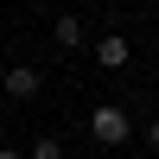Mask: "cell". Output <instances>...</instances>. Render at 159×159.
Here are the masks:
<instances>
[{"label": "cell", "mask_w": 159, "mask_h": 159, "mask_svg": "<svg viewBox=\"0 0 159 159\" xmlns=\"http://www.w3.org/2000/svg\"><path fill=\"white\" fill-rule=\"evenodd\" d=\"M89 134H96L102 147H121V140L134 134V121H127L121 108H96V115H89Z\"/></svg>", "instance_id": "1"}, {"label": "cell", "mask_w": 159, "mask_h": 159, "mask_svg": "<svg viewBox=\"0 0 159 159\" xmlns=\"http://www.w3.org/2000/svg\"><path fill=\"white\" fill-rule=\"evenodd\" d=\"M0 83H7V96H38V70H25V64H19V70H7Z\"/></svg>", "instance_id": "2"}, {"label": "cell", "mask_w": 159, "mask_h": 159, "mask_svg": "<svg viewBox=\"0 0 159 159\" xmlns=\"http://www.w3.org/2000/svg\"><path fill=\"white\" fill-rule=\"evenodd\" d=\"M96 57L108 64V70H121L127 64V38H96Z\"/></svg>", "instance_id": "3"}, {"label": "cell", "mask_w": 159, "mask_h": 159, "mask_svg": "<svg viewBox=\"0 0 159 159\" xmlns=\"http://www.w3.org/2000/svg\"><path fill=\"white\" fill-rule=\"evenodd\" d=\"M51 32H57V45H64V51H76V45H83V19H70V13H64Z\"/></svg>", "instance_id": "4"}, {"label": "cell", "mask_w": 159, "mask_h": 159, "mask_svg": "<svg viewBox=\"0 0 159 159\" xmlns=\"http://www.w3.org/2000/svg\"><path fill=\"white\" fill-rule=\"evenodd\" d=\"M32 159H64V147H57V140H38V147H32Z\"/></svg>", "instance_id": "5"}, {"label": "cell", "mask_w": 159, "mask_h": 159, "mask_svg": "<svg viewBox=\"0 0 159 159\" xmlns=\"http://www.w3.org/2000/svg\"><path fill=\"white\" fill-rule=\"evenodd\" d=\"M147 140H153V153H159V121H153V127H147Z\"/></svg>", "instance_id": "6"}, {"label": "cell", "mask_w": 159, "mask_h": 159, "mask_svg": "<svg viewBox=\"0 0 159 159\" xmlns=\"http://www.w3.org/2000/svg\"><path fill=\"white\" fill-rule=\"evenodd\" d=\"M0 127H7V108H0Z\"/></svg>", "instance_id": "7"}, {"label": "cell", "mask_w": 159, "mask_h": 159, "mask_svg": "<svg viewBox=\"0 0 159 159\" xmlns=\"http://www.w3.org/2000/svg\"><path fill=\"white\" fill-rule=\"evenodd\" d=\"M0 159H19V153H0Z\"/></svg>", "instance_id": "8"}, {"label": "cell", "mask_w": 159, "mask_h": 159, "mask_svg": "<svg viewBox=\"0 0 159 159\" xmlns=\"http://www.w3.org/2000/svg\"><path fill=\"white\" fill-rule=\"evenodd\" d=\"M0 76H7V70H0Z\"/></svg>", "instance_id": "9"}]
</instances>
